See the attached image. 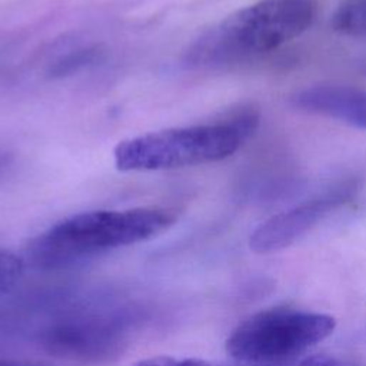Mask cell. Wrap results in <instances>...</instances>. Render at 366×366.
I'll return each mask as SVG.
<instances>
[{
    "label": "cell",
    "mask_w": 366,
    "mask_h": 366,
    "mask_svg": "<svg viewBox=\"0 0 366 366\" xmlns=\"http://www.w3.org/2000/svg\"><path fill=\"white\" fill-rule=\"evenodd\" d=\"M290 102L299 110L366 130V90L342 84H317L296 92Z\"/></svg>",
    "instance_id": "cell-7"
},
{
    "label": "cell",
    "mask_w": 366,
    "mask_h": 366,
    "mask_svg": "<svg viewBox=\"0 0 366 366\" xmlns=\"http://www.w3.org/2000/svg\"><path fill=\"white\" fill-rule=\"evenodd\" d=\"M133 366H226L196 357H174V356H153L136 362Z\"/></svg>",
    "instance_id": "cell-10"
},
{
    "label": "cell",
    "mask_w": 366,
    "mask_h": 366,
    "mask_svg": "<svg viewBox=\"0 0 366 366\" xmlns=\"http://www.w3.org/2000/svg\"><path fill=\"white\" fill-rule=\"evenodd\" d=\"M0 366H39V365H31V363H24V362H19V360H10V359L0 357Z\"/></svg>",
    "instance_id": "cell-12"
},
{
    "label": "cell",
    "mask_w": 366,
    "mask_h": 366,
    "mask_svg": "<svg viewBox=\"0 0 366 366\" xmlns=\"http://www.w3.org/2000/svg\"><path fill=\"white\" fill-rule=\"evenodd\" d=\"M174 219V213L163 207L84 212L39 234L30 243L29 253L40 267H61L152 239L170 227Z\"/></svg>",
    "instance_id": "cell-2"
},
{
    "label": "cell",
    "mask_w": 366,
    "mask_h": 366,
    "mask_svg": "<svg viewBox=\"0 0 366 366\" xmlns=\"http://www.w3.org/2000/svg\"><path fill=\"white\" fill-rule=\"evenodd\" d=\"M330 23L333 30L343 36H366V0H345Z\"/></svg>",
    "instance_id": "cell-8"
},
{
    "label": "cell",
    "mask_w": 366,
    "mask_h": 366,
    "mask_svg": "<svg viewBox=\"0 0 366 366\" xmlns=\"http://www.w3.org/2000/svg\"><path fill=\"white\" fill-rule=\"evenodd\" d=\"M352 193L353 186L342 184L322 196L269 217L252 233L249 240L250 249L256 253H272L290 246L329 213L346 203Z\"/></svg>",
    "instance_id": "cell-6"
},
{
    "label": "cell",
    "mask_w": 366,
    "mask_h": 366,
    "mask_svg": "<svg viewBox=\"0 0 366 366\" xmlns=\"http://www.w3.org/2000/svg\"><path fill=\"white\" fill-rule=\"evenodd\" d=\"M335 326L336 320L325 313L290 307L266 309L232 330L226 350L244 365H279L326 339Z\"/></svg>",
    "instance_id": "cell-4"
},
{
    "label": "cell",
    "mask_w": 366,
    "mask_h": 366,
    "mask_svg": "<svg viewBox=\"0 0 366 366\" xmlns=\"http://www.w3.org/2000/svg\"><path fill=\"white\" fill-rule=\"evenodd\" d=\"M257 123L254 109L240 107L220 122L130 137L114 147V164L122 172H150L219 162L237 152Z\"/></svg>",
    "instance_id": "cell-3"
},
{
    "label": "cell",
    "mask_w": 366,
    "mask_h": 366,
    "mask_svg": "<svg viewBox=\"0 0 366 366\" xmlns=\"http://www.w3.org/2000/svg\"><path fill=\"white\" fill-rule=\"evenodd\" d=\"M296 366H356L353 363L340 360L335 356H327V355H315L303 359L299 362Z\"/></svg>",
    "instance_id": "cell-11"
},
{
    "label": "cell",
    "mask_w": 366,
    "mask_h": 366,
    "mask_svg": "<svg viewBox=\"0 0 366 366\" xmlns=\"http://www.w3.org/2000/svg\"><path fill=\"white\" fill-rule=\"evenodd\" d=\"M315 14L313 0L256 1L203 33L187 51V61L223 67L256 59L306 31Z\"/></svg>",
    "instance_id": "cell-1"
},
{
    "label": "cell",
    "mask_w": 366,
    "mask_h": 366,
    "mask_svg": "<svg viewBox=\"0 0 366 366\" xmlns=\"http://www.w3.org/2000/svg\"><path fill=\"white\" fill-rule=\"evenodd\" d=\"M134 320L126 312L71 315L50 323L40 335L53 355L83 363H104L129 345Z\"/></svg>",
    "instance_id": "cell-5"
},
{
    "label": "cell",
    "mask_w": 366,
    "mask_h": 366,
    "mask_svg": "<svg viewBox=\"0 0 366 366\" xmlns=\"http://www.w3.org/2000/svg\"><path fill=\"white\" fill-rule=\"evenodd\" d=\"M23 273V259L16 253L0 250V295L9 292Z\"/></svg>",
    "instance_id": "cell-9"
}]
</instances>
